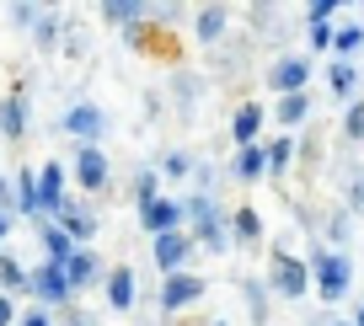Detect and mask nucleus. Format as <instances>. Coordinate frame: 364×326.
Listing matches in <instances>:
<instances>
[{"label": "nucleus", "mask_w": 364, "mask_h": 326, "mask_svg": "<svg viewBox=\"0 0 364 326\" xmlns=\"http://www.w3.org/2000/svg\"><path fill=\"white\" fill-rule=\"evenodd\" d=\"M247 305H252V321L268 315V300H262V283H247Z\"/></svg>", "instance_id": "30"}, {"label": "nucleus", "mask_w": 364, "mask_h": 326, "mask_svg": "<svg viewBox=\"0 0 364 326\" xmlns=\"http://www.w3.org/2000/svg\"><path fill=\"white\" fill-rule=\"evenodd\" d=\"M338 38H332V27L327 22H311V48H332Z\"/></svg>", "instance_id": "31"}, {"label": "nucleus", "mask_w": 364, "mask_h": 326, "mask_svg": "<svg viewBox=\"0 0 364 326\" xmlns=\"http://www.w3.org/2000/svg\"><path fill=\"white\" fill-rule=\"evenodd\" d=\"M0 129H6L11 139L27 129V107H22V102H6V107H0Z\"/></svg>", "instance_id": "25"}, {"label": "nucleus", "mask_w": 364, "mask_h": 326, "mask_svg": "<svg viewBox=\"0 0 364 326\" xmlns=\"http://www.w3.org/2000/svg\"><path fill=\"white\" fill-rule=\"evenodd\" d=\"M107 300H113V310H129V305H134V273L129 268L107 273Z\"/></svg>", "instance_id": "13"}, {"label": "nucleus", "mask_w": 364, "mask_h": 326, "mask_svg": "<svg viewBox=\"0 0 364 326\" xmlns=\"http://www.w3.org/2000/svg\"><path fill=\"white\" fill-rule=\"evenodd\" d=\"M220 33H225V11H220V6H209V11H198V38H204V43H215Z\"/></svg>", "instance_id": "23"}, {"label": "nucleus", "mask_w": 364, "mask_h": 326, "mask_svg": "<svg viewBox=\"0 0 364 326\" xmlns=\"http://www.w3.org/2000/svg\"><path fill=\"white\" fill-rule=\"evenodd\" d=\"M215 326H220V321H215Z\"/></svg>", "instance_id": "41"}, {"label": "nucleus", "mask_w": 364, "mask_h": 326, "mask_svg": "<svg viewBox=\"0 0 364 326\" xmlns=\"http://www.w3.org/2000/svg\"><path fill=\"white\" fill-rule=\"evenodd\" d=\"M327 86H332V97H353V86H359V70H353L348 59H332Z\"/></svg>", "instance_id": "17"}, {"label": "nucleus", "mask_w": 364, "mask_h": 326, "mask_svg": "<svg viewBox=\"0 0 364 326\" xmlns=\"http://www.w3.org/2000/svg\"><path fill=\"white\" fill-rule=\"evenodd\" d=\"M0 236H6V214H0Z\"/></svg>", "instance_id": "39"}, {"label": "nucleus", "mask_w": 364, "mask_h": 326, "mask_svg": "<svg viewBox=\"0 0 364 326\" xmlns=\"http://www.w3.org/2000/svg\"><path fill=\"white\" fill-rule=\"evenodd\" d=\"M188 251H193V236H182V230H171V236H156V262L161 273H182V262H188Z\"/></svg>", "instance_id": "8"}, {"label": "nucleus", "mask_w": 364, "mask_h": 326, "mask_svg": "<svg viewBox=\"0 0 364 326\" xmlns=\"http://www.w3.org/2000/svg\"><path fill=\"white\" fill-rule=\"evenodd\" d=\"M54 38H59V22H54V16H48V22L38 27V43H43V48H54Z\"/></svg>", "instance_id": "32"}, {"label": "nucleus", "mask_w": 364, "mask_h": 326, "mask_svg": "<svg viewBox=\"0 0 364 326\" xmlns=\"http://www.w3.org/2000/svg\"><path fill=\"white\" fill-rule=\"evenodd\" d=\"M59 230H65L70 241H91V236H97V219H91L80 203H70V198H65V209H59Z\"/></svg>", "instance_id": "12"}, {"label": "nucleus", "mask_w": 364, "mask_h": 326, "mask_svg": "<svg viewBox=\"0 0 364 326\" xmlns=\"http://www.w3.org/2000/svg\"><path fill=\"white\" fill-rule=\"evenodd\" d=\"M43 246H48V262H59V268L75 257V241H70L59 225H43Z\"/></svg>", "instance_id": "19"}, {"label": "nucleus", "mask_w": 364, "mask_h": 326, "mask_svg": "<svg viewBox=\"0 0 364 326\" xmlns=\"http://www.w3.org/2000/svg\"><path fill=\"white\" fill-rule=\"evenodd\" d=\"M343 139H364V102L348 107V118H343Z\"/></svg>", "instance_id": "28"}, {"label": "nucleus", "mask_w": 364, "mask_h": 326, "mask_svg": "<svg viewBox=\"0 0 364 326\" xmlns=\"http://www.w3.org/2000/svg\"><path fill=\"white\" fill-rule=\"evenodd\" d=\"M268 283L284 294V300H300V294L311 289V262H300L289 246H273L268 251Z\"/></svg>", "instance_id": "2"}, {"label": "nucleus", "mask_w": 364, "mask_h": 326, "mask_svg": "<svg viewBox=\"0 0 364 326\" xmlns=\"http://www.w3.org/2000/svg\"><path fill=\"white\" fill-rule=\"evenodd\" d=\"M22 326H54V321H48V315H43V310H33V315H27V321H22Z\"/></svg>", "instance_id": "35"}, {"label": "nucleus", "mask_w": 364, "mask_h": 326, "mask_svg": "<svg viewBox=\"0 0 364 326\" xmlns=\"http://www.w3.org/2000/svg\"><path fill=\"white\" fill-rule=\"evenodd\" d=\"M65 129L80 134V139H97V134H102V113H97V107H75V113L65 118Z\"/></svg>", "instance_id": "16"}, {"label": "nucleus", "mask_w": 364, "mask_h": 326, "mask_svg": "<svg viewBox=\"0 0 364 326\" xmlns=\"http://www.w3.org/2000/svg\"><path fill=\"white\" fill-rule=\"evenodd\" d=\"M353 326H364V310H359V321H353Z\"/></svg>", "instance_id": "40"}, {"label": "nucleus", "mask_w": 364, "mask_h": 326, "mask_svg": "<svg viewBox=\"0 0 364 326\" xmlns=\"http://www.w3.org/2000/svg\"><path fill=\"white\" fill-rule=\"evenodd\" d=\"M11 315H16V310H11V300H0V326H11Z\"/></svg>", "instance_id": "36"}, {"label": "nucleus", "mask_w": 364, "mask_h": 326, "mask_svg": "<svg viewBox=\"0 0 364 326\" xmlns=\"http://www.w3.org/2000/svg\"><path fill=\"white\" fill-rule=\"evenodd\" d=\"M188 214H193V219H198V246H209V251H225L230 246V241H225V225H220V209H215V203H209V198H193V203H188Z\"/></svg>", "instance_id": "3"}, {"label": "nucleus", "mask_w": 364, "mask_h": 326, "mask_svg": "<svg viewBox=\"0 0 364 326\" xmlns=\"http://www.w3.org/2000/svg\"><path fill=\"white\" fill-rule=\"evenodd\" d=\"M134 43L139 48H150V54H177V43H171V33H156V27H134Z\"/></svg>", "instance_id": "21"}, {"label": "nucleus", "mask_w": 364, "mask_h": 326, "mask_svg": "<svg viewBox=\"0 0 364 326\" xmlns=\"http://www.w3.org/2000/svg\"><path fill=\"white\" fill-rule=\"evenodd\" d=\"M75 177H80V188H86V192H102V188H107V156H102L97 145H80Z\"/></svg>", "instance_id": "7"}, {"label": "nucleus", "mask_w": 364, "mask_h": 326, "mask_svg": "<svg viewBox=\"0 0 364 326\" xmlns=\"http://www.w3.org/2000/svg\"><path fill=\"white\" fill-rule=\"evenodd\" d=\"M16 209L38 214V177H33V171H22V177H16Z\"/></svg>", "instance_id": "24"}, {"label": "nucleus", "mask_w": 364, "mask_h": 326, "mask_svg": "<svg viewBox=\"0 0 364 326\" xmlns=\"http://www.w3.org/2000/svg\"><path fill=\"white\" fill-rule=\"evenodd\" d=\"M166 171H171V177H182V171H193V161H188V156H166Z\"/></svg>", "instance_id": "34"}, {"label": "nucleus", "mask_w": 364, "mask_h": 326, "mask_svg": "<svg viewBox=\"0 0 364 326\" xmlns=\"http://www.w3.org/2000/svg\"><path fill=\"white\" fill-rule=\"evenodd\" d=\"M65 278H70V289H86V283L97 278V257H91V251H75V257L65 262Z\"/></svg>", "instance_id": "18"}, {"label": "nucleus", "mask_w": 364, "mask_h": 326, "mask_svg": "<svg viewBox=\"0 0 364 326\" xmlns=\"http://www.w3.org/2000/svg\"><path fill=\"white\" fill-rule=\"evenodd\" d=\"M38 209H48V214L65 209V171H59V166L38 171Z\"/></svg>", "instance_id": "11"}, {"label": "nucleus", "mask_w": 364, "mask_h": 326, "mask_svg": "<svg viewBox=\"0 0 364 326\" xmlns=\"http://www.w3.org/2000/svg\"><path fill=\"white\" fill-rule=\"evenodd\" d=\"M262 118H268V107H257V102H241V107H236V118H230V134H236V145H241V150L257 145Z\"/></svg>", "instance_id": "9"}, {"label": "nucleus", "mask_w": 364, "mask_h": 326, "mask_svg": "<svg viewBox=\"0 0 364 326\" xmlns=\"http://www.w3.org/2000/svg\"><path fill=\"white\" fill-rule=\"evenodd\" d=\"M230 236H236L241 246H257V241H262V219L252 209H236V214H230Z\"/></svg>", "instance_id": "14"}, {"label": "nucleus", "mask_w": 364, "mask_h": 326, "mask_svg": "<svg viewBox=\"0 0 364 326\" xmlns=\"http://www.w3.org/2000/svg\"><path fill=\"white\" fill-rule=\"evenodd\" d=\"M359 43H364V27H343V33H338V43H332V54L343 59V54H353Z\"/></svg>", "instance_id": "27"}, {"label": "nucleus", "mask_w": 364, "mask_h": 326, "mask_svg": "<svg viewBox=\"0 0 364 326\" xmlns=\"http://www.w3.org/2000/svg\"><path fill=\"white\" fill-rule=\"evenodd\" d=\"M139 219H145L150 236H171V230L182 225V203H171V198H150V203H139Z\"/></svg>", "instance_id": "6"}, {"label": "nucleus", "mask_w": 364, "mask_h": 326, "mask_svg": "<svg viewBox=\"0 0 364 326\" xmlns=\"http://www.w3.org/2000/svg\"><path fill=\"white\" fill-rule=\"evenodd\" d=\"M311 113V102H306V91H300V97H279V107H273V118H279V124L284 129H295L300 118Z\"/></svg>", "instance_id": "20"}, {"label": "nucleus", "mask_w": 364, "mask_h": 326, "mask_svg": "<svg viewBox=\"0 0 364 326\" xmlns=\"http://www.w3.org/2000/svg\"><path fill=\"white\" fill-rule=\"evenodd\" d=\"M0 283H6V289H33V278H27L11 257H0Z\"/></svg>", "instance_id": "26"}, {"label": "nucleus", "mask_w": 364, "mask_h": 326, "mask_svg": "<svg viewBox=\"0 0 364 326\" xmlns=\"http://www.w3.org/2000/svg\"><path fill=\"white\" fill-rule=\"evenodd\" d=\"M262 171H268V150H262V145H247V150L236 156V177H241V182H257Z\"/></svg>", "instance_id": "15"}, {"label": "nucleus", "mask_w": 364, "mask_h": 326, "mask_svg": "<svg viewBox=\"0 0 364 326\" xmlns=\"http://www.w3.org/2000/svg\"><path fill=\"white\" fill-rule=\"evenodd\" d=\"M262 150H268V171L279 177V171L289 166V156H295V139H289V134H279L273 145H262Z\"/></svg>", "instance_id": "22"}, {"label": "nucleus", "mask_w": 364, "mask_h": 326, "mask_svg": "<svg viewBox=\"0 0 364 326\" xmlns=\"http://www.w3.org/2000/svg\"><path fill=\"white\" fill-rule=\"evenodd\" d=\"M306 16H311V22H332V0H316Z\"/></svg>", "instance_id": "33"}, {"label": "nucleus", "mask_w": 364, "mask_h": 326, "mask_svg": "<svg viewBox=\"0 0 364 326\" xmlns=\"http://www.w3.org/2000/svg\"><path fill=\"white\" fill-rule=\"evenodd\" d=\"M311 289H316L327 305H338L343 294L353 289V268H348V257H343V251L316 246V251H311Z\"/></svg>", "instance_id": "1"}, {"label": "nucleus", "mask_w": 364, "mask_h": 326, "mask_svg": "<svg viewBox=\"0 0 364 326\" xmlns=\"http://www.w3.org/2000/svg\"><path fill=\"white\" fill-rule=\"evenodd\" d=\"M268 80H273V91H284V97H300V91H306V80H311V59H300V54L279 59V65L268 70Z\"/></svg>", "instance_id": "4"}, {"label": "nucleus", "mask_w": 364, "mask_h": 326, "mask_svg": "<svg viewBox=\"0 0 364 326\" xmlns=\"http://www.w3.org/2000/svg\"><path fill=\"white\" fill-rule=\"evenodd\" d=\"M198 294H204V278H198V273H171V278L161 283V310H182V305H193Z\"/></svg>", "instance_id": "5"}, {"label": "nucleus", "mask_w": 364, "mask_h": 326, "mask_svg": "<svg viewBox=\"0 0 364 326\" xmlns=\"http://www.w3.org/2000/svg\"><path fill=\"white\" fill-rule=\"evenodd\" d=\"M70 326H91V321H86V315H75V321H70Z\"/></svg>", "instance_id": "37"}, {"label": "nucleus", "mask_w": 364, "mask_h": 326, "mask_svg": "<svg viewBox=\"0 0 364 326\" xmlns=\"http://www.w3.org/2000/svg\"><path fill=\"white\" fill-rule=\"evenodd\" d=\"M107 22H139V6H129V0H113V6H102Z\"/></svg>", "instance_id": "29"}, {"label": "nucleus", "mask_w": 364, "mask_h": 326, "mask_svg": "<svg viewBox=\"0 0 364 326\" xmlns=\"http://www.w3.org/2000/svg\"><path fill=\"white\" fill-rule=\"evenodd\" d=\"M321 326H348V321H321Z\"/></svg>", "instance_id": "38"}, {"label": "nucleus", "mask_w": 364, "mask_h": 326, "mask_svg": "<svg viewBox=\"0 0 364 326\" xmlns=\"http://www.w3.org/2000/svg\"><path fill=\"white\" fill-rule=\"evenodd\" d=\"M33 289H38V300L59 305V300L70 294V278H65V268H59V262H43V268L33 273Z\"/></svg>", "instance_id": "10"}]
</instances>
